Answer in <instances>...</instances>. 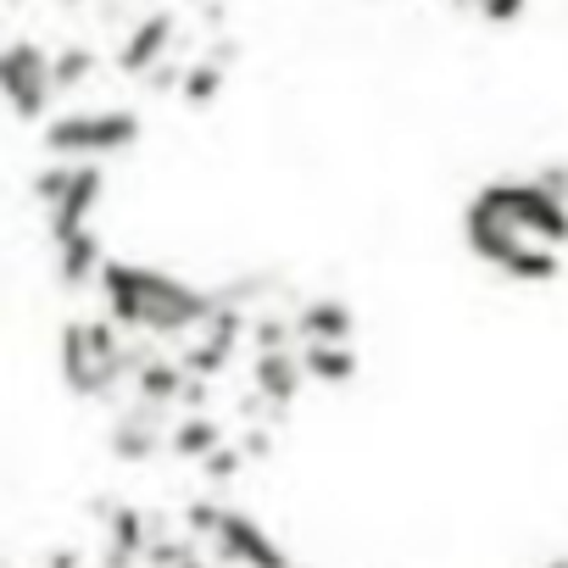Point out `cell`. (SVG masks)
<instances>
[{
	"label": "cell",
	"instance_id": "obj_4",
	"mask_svg": "<svg viewBox=\"0 0 568 568\" xmlns=\"http://www.w3.org/2000/svg\"><path fill=\"white\" fill-rule=\"evenodd\" d=\"M190 535L212 540V551H217L223 562H240V568H291L284 546H278L262 524H251L245 513L217 507V501H195V507H190Z\"/></svg>",
	"mask_w": 568,
	"mask_h": 568
},
{
	"label": "cell",
	"instance_id": "obj_6",
	"mask_svg": "<svg viewBox=\"0 0 568 568\" xmlns=\"http://www.w3.org/2000/svg\"><path fill=\"white\" fill-rule=\"evenodd\" d=\"M0 95H7V106L18 118H40L51 101V57L29 40L7 45L0 51Z\"/></svg>",
	"mask_w": 568,
	"mask_h": 568
},
{
	"label": "cell",
	"instance_id": "obj_5",
	"mask_svg": "<svg viewBox=\"0 0 568 568\" xmlns=\"http://www.w3.org/2000/svg\"><path fill=\"white\" fill-rule=\"evenodd\" d=\"M140 140L134 112H68L45 123V151L57 162H106Z\"/></svg>",
	"mask_w": 568,
	"mask_h": 568
},
{
	"label": "cell",
	"instance_id": "obj_9",
	"mask_svg": "<svg viewBox=\"0 0 568 568\" xmlns=\"http://www.w3.org/2000/svg\"><path fill=\"white\" fill-rule=\"evenodd\" d=\"M302 374H307L313 385H352V379H357V352H352V341L302 346Z\"/></svg>",
	"mask_w": 568,
	"mask_h": 568
},
{
	"label": "cell",
	"instance_id": "obj_17",
	"mask_svg": "<svg viewBox=\"0 0 568 568\" xmlns=\"http://www.w3.org/2000/svg\"><path fill=\"white\" fill-rule=\"evenodd\" d=\"M291 568H296V562H291Z\"/></svg>",
	"mask_w": 568,
	"mask_h": 568
},
{
	"label": "cell",
	"instance_id": "obj_14",
	"mask_svg": "<svg viewBox=\"0 0 568 568\" xmlns=\"http://www.w3.org/2000/svg\"><path fill=\"white\" fill-rule=\"evenodd\" d=\"M90 68H95V57L90 51H62L57 62H51V90H73V84H84L90 79Z\"/></svg>",
	"mask_w": 568,
	"mask_h": 568
},
{
	"label": "cell",
	"instance_id": "obj_8",
	"mask_svg": "<svg viewBox=\"0 0 568 568\" xmlns=\"http://www.w3.org/2000/svg\"><path fill=\"white\" fill-rule=\"evenodd\" d=\"M291 329L302 335V346H318V341H352L357 318H352V307H346V302L318 296V302H307V307L296 313V324H291Z\"/></svg>",
	"mask_w": 568,
	"mask_h": 568
},
{
	"label": "cell",
	"instance_id": "obj_13",
	"mask_svg": "<svg viewBox=\"0 0 568 568\" xmlns=\"http://www.w3.org/2000/svg\"><path fill=\"white\" fill-rule=\"evenodd\" d=\"M217 90H223V68H217V62H195V68L179 79V95H184L190 106H206Z\"/></svg>",
	"mask_w": 568,
	"mask_h": 568
},
{
	"label": "cell",
	"instance_id": "obj_7",
	"mask_svg": "<svg viewBox=\"0 0 568 568\" xmlns=\"http://www.w3.org/2000/svg\"><path fill=\"white\" fill-rule=\"evenodd\" d=\"M302 385H307V374H302V352H296V346H267V352H256V390H262L267 402H296Z\"/></svg>",
	"mask_w": 568,
	"mask_h": 568
},
{
	"label": "cell",
	"instance_id": "obj_15",
	"mask_svg": "<svg viewBox=\"0 0 568 568\" xmlns=\"http://www.w3.org/2000/svg\"><path fill=\"white\" fill-rule=\"evenodd\" d=\"M474 7H479V18H485V23L507 29V23H518V18H524L529 0H474Z\"/></svg>",
	"mask_w": 568,
	"mask_h": 568
},
{
	"label": "cell",
	"instance_id": "obj_1",
	"mask_svg": "<svg viewBox=\"0 0 568 568\" xmlns=\"http://www.w3.org/2000/svg\"><path fill=\"white\" fill-rule=\"evenodd\" d=\"M463 234L479 262L501 267L518 284H546L562 273L557 251L568 245V201L540 179H496L468 201Z\"/></svg>",
	"mask_w": 568,
	"mask_h": 568
},
{
	"label": "cell",
	"instance_id": "obj_10",
	"mask_svg": "<svg viewBox=\"0 0 568 568\" xmlns=\"http://www.w3.org/2000/svg\"><path fill=\"white\" fill-rule=\"evenodd\" d=\"M173 45V18L168 12H156V18H145L140 29H134V40L123 45V73H151L156 62H162V51Z\"/></svg>",
	"mask_w": 568,
	"mask_h": 568
},
{
	"label": "cell",
	"instance_id": "obj_12",
	"mask_svg": "<svg viewBox=\"0 0 568 568\" xmlns=\"http://www.w3.org/2000/svg\"><path fill=\"white\" fill-rule=\"evenodd\" d=\"M168 446L179 452V457H206L212 446H223V429H217V418H206V413H190V418H179L173 429H168Z\"/></svg>",
	"mask_w": 568,
	"mask_h": 568
},
{
	"label": "cell",
	"instance_id": "obj_2",
	"mask_svg": "<svg viewBox=\"0 0 568 568\" xmlns=\"http://www.w3.org/2000/svg\"><path fill=\"white\" fill-rule=\"evenodd\" d=\"M101 296H106V318L123 335H151V341L195 335L217 313L206 291H195V284L151 262H101Z\"/></svg>",
	"mask_w": 568,
	"mask_h": 568
},
{
	"label": "cell",
	"instance_id": "obj_3",
	"mask_svg": "<svg viewBox=\"0 0 568 568\" xmlns=\"http://www.w3.org/2000/svg\"><path fill=\"white\" fill-rule=\"evenodd\" d=\"M140 368V352H129V335L106 318H73L62 329V374L79 396H106Z\"/></svg>",
	"mask_w": 568,
	"mask_h": 568
},
{
	"label": "cell",
	"instance_id": "obj_11",
	"mask_svg": "<svg viewBox=\"0 0 568 568\" xmlns=\"http://www.w3.org/2000/svg\"><path fill=\"white\" fill-rule=\"evenodd\" d=\"M57 251H62V278L68 284H84V278L101 273V240H95V229H79V234L57 240Z\"/></svg>",
	"mask_w": 568,
	"mask_h": 568
},
{
	"label": "cell",
	"instance_id": "obj_16",
	"mask_svg": "<svg viewBox=\"0 0 568 568\" xmlns=\"http://www.w3.org/2000/svg\"><path fill=\"white\" fill-rule=\"evenodd\" d=\"M546 568H568V557H557V562H546Z\"/></svg>",
	"mask_w": 568,
	"mask_h": 568
}]
</instances>
